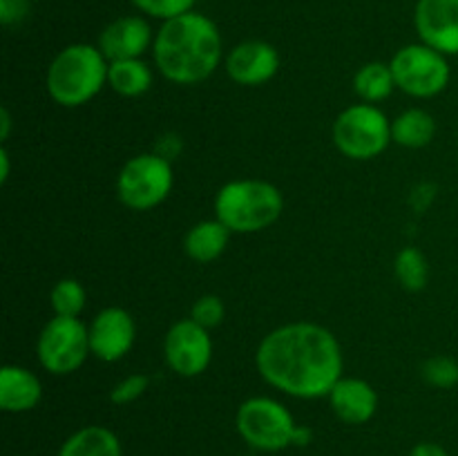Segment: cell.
<instances>
[{
  "label": "cell",
  "instance_id": "cell-1",
  "mask_svg": "<svg viewBox=\"0 0 458 456\" xmlns=\"http://www.w3.org/2000/svg\"><path fill=\"white\" fill-rule=\"evenodd\" d=\"M259 376L277 392L293 398L329 396L343 378V347L327 326L291 322L264 335L255 353Z\"/></svg>",
  "mask_w": 458,
  "mask_h": 456
},
{
  "label": "cell",
  "instance_id": "cell-2",
  "mask_svg": "<svg viewBox=\"0 0 458 456\" xmlns=\"http://www.w3.org/2000/svg\"><path fill=\"white\" fill-rule=\"evenodd\" d=\"M157 70L177 85L208 79L222 61V34L208 16L188 12L161 22L152 43Z\"/></svg>",
  "mask_w": 458,
  "mask_h": 456
},
{
  "label": "cell",
  "instance_id": "cell-3",
  "mask_svg": "<svg viewBox=\"0 0 458 456\" xmlns=\"http://www.w3.org/2000/svg\"><path fill=\"white\" fill-rule=\"evenodd\" d=\"M107 70L110 61L98 47L88 43L67 45L47 67V94L63 107L85 106L107 83Z\"/></svg>",
  "mask_w": 458,
  "mask_h": 456
},
{
  "label": "cell",
  "instance_id": "cell-4",
  "mask_svg": "<svg viewBox=\"0 0 458 456\" xmlns=\"http://www.w3.org/2000/svg\"><path fill=\"white\" fill-rule=\"evenodd\" d=\"M284 210V197L264 179H235L219 188L215 217L231 232H259L276 224Z\"/></svg>",
  "mask_w": 458,
  "mask_h": 456
},
{
  "label": "cell",
  "instance_id": "cell-5",
  "mask_svg": "<svg viewBox=\"0 0 458 456\" xmlns=\"http://www.w3.org/2000/svg\"><path fill=\"white\" fill-rule=\"evenodd\" d=\"M235 423L246 445L259 452H280L291 445H307L311 438V432L295 425L293 414L280 401L267 396H255L242 402Z\"/></svg>",
  "mask_w": 458,
  "mask_h": 456
},
{
  "label": "cell",
  "instance_id": "cell-6",
  "mask_svg": "<svg viewBox=\"0 0 458 456\" xmlns=\"http://www.w3.org/2000/svg\"><path fill=\"white\" fill-rule=\"evenodd\" d=\"M392 141V121L371 103H358L338 114L334 123V143L344 156L356 161L383 155Z\"/></svg>",
  "mask_w": 458,
  "mask_h": 456
},
{
  "label": "cell",
  "instance_id": "cell-7",
  "mask_svg": "<svg viewBox=\"0 0 458 456\" xmlns=\"http://www.w3.org/2000/svg\"><path fill=\"white\" fill-rule=\"evenodd\" d=\"M173 165L159 152H143L125 161L116 177V197L130 210H150L170 195Z\"/></svg>",
  "mask_w": 458,
  "mask_h": 456
},
{
  "label": "cell",
  "instance_id": "cell-8",
  "mask_svg": "<svg viewBox=\"0 0 458 456\" xmlns=\"http://www.w3.org/2000/svg\"><path fill=\"white\" fill-rule=\"evenodd\" d=\"M89 353V326H85L79 317L54 316L43 326L36 342L40 367L54 376L74 374L83 367Z\"/></svg>",
  "mask_w": 458,
  "mask_h": 456
},
{
  "label": "cell",
  "instance_id": "cell-9",
  "mask_svg": "<svg viewBox=\"0 0 458 456\" xmlns=\"http://www.w3.org/2000/svg\"><path fill=\"white\" fill-rule=\"evenodd\" d=\"M392 74L396 88L416 98H429L441 94L450 83V63L445 54L425 43L405 45L394 54Z\"/></svg>",
  "mask_w": 458,
  "mask_h": 456
},
{
  "label": "cell",
  "instance_id": "cell-10",
  "mask_svg": "<svg viewBox=\"0 0 458 456\" xmlns=\"http://www.w3.org/2000/svg\"><path fill=\"white\" fill-rule=\"evenodd\" d=\"M164 356L170 369L183 378H195L208 369L213 360L210 331L197 325L192 317L174 322L164 340Z\"/></svg>",
  "mask_w": 458,
  "mask_h": 456
},
{
  "label": "cell",
  "instance_id": "cell-11",
  "mask_svg": "<svg viewBox=\"0 0 458 456\" xmlns=\"http://www.w3.org/2000/svg\"><path fill=\"white\" fill-rule=\"evenodd\" d=\"M137 338L132 316L121 307H107L94 316L89 325V349L103 362H116L128 356Z\"/></svg>",
  "mask_w": 458,
  "mask_h": 456
},
{
  "label": "cell",
  "instance_id": "cell-12",
  "mask_svg": "<svg viewBox=\"0 0 458 456\" xmlns=\"http://www.w3.org/2000/svg\"><path fill=\"white\" fill-rule=\"evenodd\" d=\"M420 43L445 56L458 54V0H419L414 12Z\"/></svg>",
  "mask_w": 458,
  "mask_h": 456
},
{
  "label": "cell",
  "instance_id": "cell-13",
  "mask_svg": "<svg viewBox=\"0 0 458 456\" xmlns=\"http://www.w3.org/2000/svg\"><path fill=\"white\" fill-rule=\"evenodd\" d=\"M226 74L237 85H264L280 70V54L271 43L264 40H244L235 45L226 56Z\"/></svg>",
  "mask_w": 458,
  "mask_h": 456
},
{
  "label": "cell",
  "instance_id": "cell-14",
  "mask_svg": "<svg viewBox=\"0 0 458 456\" xmlns=\"http://www.w3.org/2000/svg\"><path fill=\"white\" fill-rule=\"evenodd\" d=\"M152 43H155V36L146 18L141 16L116 18L98 36V49L110 63L141 58Z\"/></svg>",
  "mask_w": 458,
  "mask_h": 456
},
{
  "label": "cell",
  "instance_id": "cell-15",
  "mask_svg": "<svg viewBox=\"0 0 458 456\" xmlns=\"http://www.w3.org/2000/svg\"><path fill=\"white\" fill-rule=\"evenodd\" d=\"M329 405L334 414L347 425L369 423L378 410V393L362 378H340L329 392Z\"/></svg>",
  "mask_w": 458,
  "mask_h": 456
},
{
  "label": "cell",
  "instance_id": "cell-16",
  "mask_svg": "<svg viewBox=\"0 0 458 456\" xmlns=\"http://www.w3.org/2000/svg\"><path fill=\"white\" fill-rule=\"evenodd\" d=\"M40 398H43V384L34 371L18 365H4L0 369V410L9 414H22L34 410Z\"/></svg>",
  "mask_w": 458,
  "mask_h": 456
},
{
  "label": "cell",
  "instance_id": "cell-17",
  "mask_svg": "<svg viewBox=\"0 0 458 456\" xmlns=\"http://www.w3.org/2000/svg\"><path fill=\"white\" fill-rule=\"evenodd\" d=\"M231 235L233 232L217 217L204 219V222L195 224L188 231L186 240H183V249H186V255L191 259L199 264H208L215 262L226 250Z\"/></svg>",
  "mask_w": 458,
  "mask_h": 456
},
{
  "label": "cell",
  "instance_id": "cell-18",
  "mask_svg": "<svg viewBox=\"0 0 458 456\" xmlns=\"http://www.w3.org/2000/svg\"><path fill=\"white\" fill-rule=\"evenodd\" d=\"M121 441L103 425H88L65 438L58 456H121Z\"/></svg>",
  "mask_w": 458,
  "mask_h": 456
},
{
  "label": "cell",
  "instance_id": "cell-19",
  "mask_svg": "<svg viewBox=\"0 0 458 456\" xmlns=\"http://www.w3.org/2000/svg\"><path fill=\"white\" fill-rule=\"evenodd\" d=\"M107 85L121 97H141L152 85V70L141 58L112 61L107 70Z\"/></svg>",
  "mask_w": 458,
  "mask_h": 456
},
{
  "label": "cell",
  "instance_id": "cell-20",
  "mask_svg": "<svg viewBox=\"0 0 458 456\" xmlns=\"http://www.w3.org/2000/svg\"><path fill=\"white\" fill-rule=\"evenodd\" d=\"M437 134L432 114L420 107H411L398 114L392 123V141L403 148H425Z\"/></svg>",
  "mask_w": 458,
  "mask_h": 456
},
{
  "label": "cell",
  "instance_id": "cell-21",
  "mask_svg": "<svg viewBox=\"0 0 458 456\" xmlns=\"http://www.w3.org/2000/svg\"><path fill=\"white\" fill-rule=\"evenodd\" d=\"M396 88V80H394L392 67L385 65V63H367L353 76V89H356L358 97L365 103H378L385 101L389 94Z\"/></svg>",
  "mask_w": 458,
  "mask_h": 456
},
{
  "label": "cell",
  "instance_id": "cell-22",
  "mask_svg": "<svg viewBox=\"0 0 458 456\" xmlns=\"http://www.w3.org/2000/svg\"><path fill=\"white\" fill-rule=\"evenodd\" d=\"M394 271H396V277L403 284V289L423 291L425 286H428V280H429L428 258H425L419 249H414V246H407V249H403L401 253L396 255Z\"/></svg>",
  "mask_w": 458,
  "mask_h": 456
},
{
  "label": "cell",
  "instance_id": "cell-23",
  "mask_svg": "<svg viewBox=\"0 0 458 456\" xmlns=\"http://www.w3.org/2000/svg\"><path fill=\"white\" fill-rule=\"evenodd\" d=\"M85 302H88V291L81 284L79 280H65L56 282L49 293V304L54 308V316H67V317H79L83 313Z\"/></svg>",
  "mask_w": 458,
  "mask_h": 456
},
{
  "label": "cell",
  "instance_id": "cell-24",
  "mask_svg": "<svg viewBox=\"0 0 458 456\" xmlns=\"http://www.w3.org/2000/svg\"><path fill=\"white\" fill-rule=\"evenodd\" d=\"M423 380L437 389H452L458 384V362L450 356H434L423 362Z\"/></svg>",
  "mask_w": 458,
  "mask_h": 456
},
{
  "label": "cell",
  "instance_id": "cell-25",
  "mask_svg": "<svg viewBox=\"0 0 458 456\" xmlns=\"http://www.w3.org/2000/svg\"><path fill=\"white\" fill-rule=\"evenodd\" d=\"M134 7L141 13L150 18H159V21H170V18H177L182 13L192 12L197 0H130Z\"/></svg>",
  "mask_w": 458,
  "mask_h": 456
},
{
  "label": "cell",
  "instance_id": "cell-26",
  "mask_svg": "<svg viewBox=\"0 0 458 456\" xmlns=\"http://www.w3.org/2000/svg\"><path fill=\"white\" fill-rule=\"evenodd\" d=\"M191 317L197 325H201L204 329L210 331L215 329V326L222 325L224 317H226V307H224L222 298H217V295H201V298L192 304Z\"/></svg>",
  "mask_w": 458,
  "mask_h": 456
},
{
  "label": "cell",
  "instance_id": "cell-27",
  "mask_svg": "<svg viewBox=\"0 0 458 456\" xmlns=\"http://www.w3.org/2000/svg\"><path fill=\"white\" fill-rule=\"evenodd\" d=\"M148 384H150V378H148V376L143 374L125 376L123 380H119V383L112 387L110 401L114 402V405H130V402H134L137 398H141L143 393H146Z\"/></svg>",
  "mask_w": 458,
  "mask_h": 456
},
{
  "label": "cell",
  "instance_id": "cell-28",
  "mask_svg": "<svg viewBox=\"0 0 458 456\" xmlns=\"http://www.w3.org/2000/svg\"><path fill=\"white\" fill-rule=\"evenodd\" d=\"M30 13V0H0V22L16 25Z\"/></svg>",
  "mask_w": 458,
  "mask_h": 456
},
{
  "label": "cell",
  "instance_id": "cell-29",
  "mask_svg": "<svg viewBox=\"0 0 458 456\" xmlns=\"http://www.w3.org/2000/svg\"><path fill=\"white\" fill-rule=\"evenodd\" d=\"M410 456H450V452H447L443 445H438V443L425 441L411 447Z\"/></svg>",
  "mask_w": 458,
  "mask_h": 456
},
{
  "label": "cell",
  "instance_id": "cell-30",
  "mask_svg": "<svg viewBox=\"0 0 458 456\" xmlns=\"http://www.w3.org/2000/svg\"><path fill=\"white\" fill-rule=\"evenodd\" d=\"M0 165H3V170H0V182H7L9 179V152L7 148H0Z\"/></svg>",
  "mask_w": 458,
  "mask_h": 456
},
{
  "label": "cell",
  "instance_id": "cell-31",
  "mask_svg": "<svg viewBox=\"0 0 458 456\" xmlns=\"http://www.w3.org/2000/svg\"><path fill=\"white\" fill-rule=\"evenodd\" d=\"M0 123H3V130H0V139H7L9 137V128H12V119H9V112H7V107H3V110H0Z\"/></svg>",
  "mask_w": 458,
  "mask_h": 456
}]
</instances>
